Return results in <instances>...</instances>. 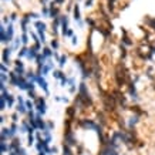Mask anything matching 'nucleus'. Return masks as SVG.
Returning a JSON list of instances; mask_svg holds the SVG:
<instances>
[{
	"label": "nucleus",
	"mask_w": 155,
	"mask_h": 155,
	"mask_svg": "<svg viewBox=\"0 0 155 155\" xmlns=\"http://www.w3.org/2000/svg\"><path fill=\"white\" fill-rule=\"evenodd\" d=\"M36 121H37V130H41V131L47 130V124L43 121V118H41L40 114L36 115Z\"/></svg>",
	"instance_id": "1a4fd4ad"
},
{
	"label": "nucleus",
	"mask_w": 155,
	"mask_h": 155,
	"mask_svg": "<svg viewBox=\"0 0 155 155\" xmlns=\"http://www.w3.org/2000/svg\"><path fill=\"white\" fill-rule=\"evenodd\" d=\"M100 155H108V154H107V149H105V147H104L103 149H101V152H100Z\"/></svg>",
	"instance_id": "a19ab883"
},
{
	"label": "nucleus",
	"mask_w": 155,
	"mask_h": 155,
	"mask_svg": "<svg viewBox=\"0 0 155 155\" xmlns=\"http://www.w3.org/2000/svg\"><path fill=\"white\" fill-rule=\"evenodd\" d=\"M34 27H37V33H39V37H40V41L41 43H44L46 41V24L43 23V22H36L34 23Z\"/></svg>",
	"instance_id": "7ed1b4c3"
},
{
	"label": "nucleus",
	"mask_w": 155,
	"mask_h": 155,
	"mask_svg": "<svg viewBox=\"0 0 155 155\" xmlns=\"http://www.w3.org/2000/svg\"><path fill=\"white\" fill-rule=\"evenodd\" d=\"M47 128H49V130L51 131V130H53V128H54V124H53V123H51V121H50V123L47 124Z\"/></svg>",
	"instance_id": "58836bf2"
},
{
	"label": "nucleus",
	"mask_w": 155,
	"mask_h": 155,
	"mask_svg": "<svg viewBox=\"0 0 155 155\" xmlns=\"http://www.w3.org/2000/svg\"><path fill=\"white\" fill-rule=\"evenodd\" d=\"M39 56V50L36 49V47H30L29 51H27V58L29 60H36Z\"/></svg>",
	"instance_id": "9d476101"
},
{
	"label": "nucleus",
	"mask_w": 155,
	"mask_h": 155,
	"mask_svg": "<svg viewBox=\"0 0 155 155\" xmlns=\"http://www.w3.org/2000/svg\"><path fill=\"white\" fill-rule=\"evenodd\" d=\"M22 43H23V46H27V43H29V36H27V33H23L22 34Z\"/></svg>",
	"instance_id": "5701e85b"
},
{
	"label": "nucleus",
	"mask_w": 155,
	"mask_h": 155,
	"mask_svg": "<svg viewBox=\"0 0 155 155\" xmlns=\"http://www.w3.org/2000/svg\"><path fill=\"white\" fill-rule=\"evenodd\" d=\"M36 83L39 84V87H40L41 90L44 91L46 94H49V83L46 81V78L40 75V74H37V78H36Z\"/></svg>",
	"instance_id": "20e7f679"
},
{
	"label": "nucleus",
	"mask_w": 155,
	"mask_h": 155,
	"mask_svg": "<svg viewBox=\"0 0 155 155\" xmlns=\"http://www.w3.org/2000/svg\"><path fill=\"white\" fill-rule=\"evenodd\" d=\"M9 155H17V152H16V151H10V152H9Z\"/></svg>",
	"instance_id": "37998d69"
},
{
	"label": "nucleus",
	"mask_w": 155,
	"mask_h": 155,
	"mask_svg": "<svg viewBox=\"0 0 155 155\" xmlns=\"http://www.w3.org/2000/svg\"><path fill=\"white\" fill-rule=\"evenodd\" d=\"M39 155H47L46 152H39Z\"/></svg>",
	"instance_id": "c03bdc74"
},
{
	"label": "nucleus",
	"mask_w": 155,
	"mask_h": 155,
	"mask_svg": "<svg viewBox=\"0 0 155 155\" xmlns=\"http://www.w3.org/2000/svg\"><path fill=\"white\" fill-rule=\"evenodd\" d=\"M34 105H36V110L40 115H44L46 111H47V104H46V100L43 97H37V100H34Z\"/></svg>",
	"instance_id": "f257e3e1"
},
{
	"label": "nucleus",
	"mask_w": 155,
	"mask_h": 155,
	"mask_svg": "<svg viewBox=\"0 0 155 155\" xmlns=\"http://www.w3.org/2000/svg\"><path fill=\"white\" fill-rule=\"evenodd\" d=\"M43 14H44V16H49V10H47V7H43Z\"/></svg>",
	"instance_id": "ea45409f"
},
{
	"label": "nucleus",
	"mask_w": 155,
	"mask_h": 155,
	"mask_svg": "<svg viewBox=\"0 0 155 155\" xmlns=\"http://www.w3.org/2000/svg\"><path fill=\"white\" fill-rule=\"evenodd\" d=\"M0 151L4 155L6 152H10V145H7V141H1L0 142Z\"/></svg>",
	"instance_id": "f8f14e48"
},
{
	"label": "nucleus",
	"mask_w": 155,
	"mask_h": 155,
	"mask_svg": "<svg viewBox=\"0 0 155 155\" xmlns=\"http://www.w3.org/2000/svg\"><path fill=\"white\" fill-rule=\"evenodd\" d=\"M67 84H68V78H67V77H63V78H61V87H65Z\"/></svg>",
	"instance_id": "473e14b6"
},
{
	"label": "nucleus",
	"mask_w": 155,
	"mask_h": 155,
	"mask_svg": "<svg viewBox=\"0 0 155 155\" xmlns=\"http://www.w3.org/2000/svg\"><path fill=\"white\" fill-rule=\"evenodd\" d=\"M131 121H130V127L131 128H132V127H134V125H135V124L138 123V115H135V117H132V118H130Z\"/></svg>",
	"instance_id": "bb28decb"
},
{
	"label": "nucleus",
	"mask_w": 155,
	"mask_h": 155,
	"mask_svg": "<svg viewBox=\"0 0 155 155\" xmlns=\"http://www.w3.org/2000/svg\"><path fill=\"white\" fill-rule=\"evenodd\" d=\"M27 51H29V49L27 47H23V49H20V51H19V58H22V57H27Z\"/></svg>",
	"instance_id": "aec40b11"
},
{
	"label": "nucleus",
	"mask_w": 155,
	"mask_h": 155,
	"mask_svg": "<svg viewBox=\"0 0 155 155\" xmlns=\"http://www.w3.org/2000/svg\"><path fill=\"white\" fill-rule=\"evenodd\" d=\"M43 1H44V0H43Z\"/></svg>",
	"instance_id": "a18cd8bd"
},
{
	"label": "nucleus",
	"mask_w": 155,
	"mask_h": 155,
	"mask_svg": "<svg viewBox=\"0 0 155 155\" xmlns=\"http://www.w3.org/2000/svg\"><path fill=\"white\" fill-rule=\"evenodd\" d=\"M19 78H20V75H19V74H16V71L9 73V84H10V85H14V87H17V84H19Z\"/></svg>",
	"instance_id": "0eeeda50"
},
{
	"label": "nucleus",
	"mask_w": 155,
	"mask_h": 155,
	"mask_svg": "<svg viewBox=\"0 0 155 155\" xmlns=\"http://www.w3.org/2000/svg\"><path fill=\"white\" fill-rule=\"evenodd\" d=\"M56 154H58V149L56 147H51L49 149V152H47V155H56Z\"/></svg>",
	"instance_id": "cd10ccee"
},
{
	"label": "nucleus",
	"mask_w": 155,
	"mask_h": 155,
	"mask_svg": "<svg viewBox=\"0 0 155 155\" xmlns=\"http://www.w3.org/2000/svg\"><path fill=\"white\" fill-rule=\"evenodd\" d=\"M105 149H107V154H108V155H118L117 149H114V148H110L108 145L105 147Z\"/></svg>",
	"instance_id": "b1692460"
},
{
	"label": "nucleus",
	"mask_w": 155,
	"mask_h": 155,
	"mask_svg": "<svg viewBox=\"0 0 155 155\" xmlns=\"http://www.w3.org/2000/svg\"><path fill=\"white\" fill-rule=\"evenodd\" d=\"M14 71H16V74H19L20 77L24 75V64H23V61H22L20 58H17L16 61H14Z\"/></svg>",
	"instance_id": "39448f33"
},
{
	"label": "nucleus",
	"mask_w": 155,
	"mask_h": 155,
	"mask_svg": "<svg viewBox=\"0 0 155 155\" xmlns=\"http://www.w3.org/2000/svg\"><path fill=\"white\" fill-rule=\"evenodd\" d=\"M29 17H32V19H39V14H36V13H30V14H29Z\"/></svg>",
	"instance_id": "4c0bfd02"
},
{
	"label": "nucleus",
	"mask_w": 155,
	"mask_h": 155,
	"mask_svg": "<svg viewBox=\"0 0 155 155\" xmlns=\"http://www.w3.org/2000/svg\"><path fill=\"white\" fill-rule=\"evenodd\" d=\"M51 49L54 50V51L58 49V41L57 40H51Z\"/></svg>",
	"instance_id": "c85d7f7f"
},
{
	"label": "nucleus",
	"mask_w": 155,
	"mask_h": 155,
	"mask_svg": "<svg viewBox=\"0 0 155 155\" xmlns=\"http://www.w3.org/2000/svg\"><path fill=\"white\" fill-rule=\"evenodd\" d=\"M34 142H36V138H34V135H33V134H29V137H27V145H29V147H32Z\"/></svg>",
	"instance_id": "412c9836"
},
{
	"label": "nucleus",
	"mask_w": 155,
	"mask_h": 155,
	"mask_svg": "<svg viewBox=\"0 0 155 155\" xmlns=\"http://www.w3.org/2000/svg\"><path fill=\"white\" fill-rule=\"evenodd\" d=\"M17 118H19V113H16V114H13V117H11V120H13V121H14V124H16L17 121H19V120H17Z\"/></svg>",
	"instance_id": "e433bc0d"
},
{
	"label": "nucleus",
	"mask_w": 155,
	"mask_h": 155,
	"mask_svg": "<svg viewBox=\"0 0 155 155\" xmlns=\"http://www.w3.org/2000/svg\"><path fill=\"white\" fill-rule=\"evenodd\" d=\"M123 41H124V44H127V46H131V44H132V43L130 41V39H128L127 36H125V37L123 39Z\"/></svg>",
	"instance_id": "f704fd0d"
},
{
	"label": "nucleus",
	"mask_w": 155,
	"mask_h": 155,
	"mask_svg": "<svg viewBox=\"0 0 155 155\" xmlns=\"http://www.w3.org/2000/svg\"><path fill=\"white\" fill-rule=\"evenodd\" d=\"M0 108H1V111H4L6 108H7V103H6V98L3 97H0Z\"/></svg>",
	"instance_id": "6ab92c4d"
},
{
	"label": "nucleus",
	"mask_w": 155,
	"mask_h": 155,
	"mask_svg": "<svg viewBox=\"0 0 155 155\" xmlns=\"http://www.w3.org/2000/svg\"><path fill=\"white\" fill-rule=\"evenodd\" d=\"M74 20L75 22H78L80 24L81 23V14H80V9H78V4H75V7H74Z\"/></svg>",
	"instance_id": "ddd939ff"
},
{
	"label": "nucleus",
	"mask_w": 155,
	"mask_h": 155,
	"mask_svg": "<svg viewBox=\"0 0 155 155\" xmlns=\"http://www.w3.org/2000/svg\"><path fill=\"white\" fill-rule=\"evenodd\" d=\"M53 77L57 78V80H61L63 77H65V74L63 73L61 70H54V71H53Z\"/></svg>",
	"instance_id": "dca6fc26"
},
{
	"label": "nucleus",
	"mask_w": 155,
	"mask_h": 155,
	"mask_svg": "<svg viewBox=\"0 0 155 155\" xmlns=\"http://www.w3.org/2000/svg\"><path fill=\"white\" fill-rule=\"evenodd\" d=\"M65 63H67V56L63 54V56L60 57V60H58V65H60V67H64Z\"/></svg>",
	"instance_id": "4be33fe9"
},
{
	"label": "nucleus",
	"mask_w": 155,
	"mask_h": 155,
	"mask_svg": "<svg viewBox=\"0 0 155 155\" xmlns=\"http://www.w3.org/2000/svg\"><path fill=\"white\" fill-rule=\"evenodd\" d=\"M16 110H17V113H19V114H29V110H27V107H26V101L23 100L22 95H19V97H17Z\"/></svg>",
	"instance_id": "f03ea898"
},
{
	"label": "nucleus",
	"mask_w": 155,
	"mask_h": 155,
	"mask_svg": "<svg viewBox=\"0 0 155 155\" xmlns=\"http://www.w3.org/2000/svg\"><path fill=\"white\" fill-rule=\"evenodd\" d=\"M16 152H17V155H27V152H26V149L24 148H19V149H16Z\"/></svg>",
	"instance_id": "c756f323"
},
{
	"label": "nucleus",
	"mask_w": 155,
	"mask_h": 155,
	"mask_svg": "<svg viewBox=\"0 0 155 155\" xmlns=\"http://www.w3.org/2000/svg\"><path fill=\"white\" fill-rule=\"evenodd\" d=\"M1 73H6V74H9L7 64H4V63H1Z\"/></svg>",
	"instance_id": "2f4dec72"
},
{
	"label": "nucleus",
	"mask_w": 155,
	"mask_h": 155,
	"mask_svg": "<svg viewBox=\"0 0 155 155\" xmlns=\"http://www.w3.org/2000/svg\"><path fill=\"white\" fill-rule=\"evenodd\" d=\"M7 80H9V75L6 73H1V81L0 83H4V84H6V83H7Z\"/></svg>",
	"instance_id": "7c9ffc66"
},
{
	"label": "nucleus",
	"mask_w": 155,
	"mask_h": 155,
	"mask_svg": "<svg viewBox=\"0 0 155 155\" xmlns=\"http://www.w3.org/2000/svg\"><path fill=\"white\" fill-rule=\"evenodd\" d=\"M11 47H7V49H4L1 51V61L4 63V64H10L11 61H10V56H11Z\"/></svg>",
	"instance_id": "423d86ee"
},
{
	"label": "nucleus",
	"mask_w": 155,
	"mask_h": 155,
	"mask_svg": "<svg viewBox=\"0 0 155 155\" xmlns=\"http://www.w3.org/2000/svg\"><path fill=\"white\" fill-rule=\"evenodd\" d=\"M20 44H23V43H22V37H16V39L13 40V46H11V49L19 50V47H20Z\"/></svg>",
	"instance_id": "f3484780"
},
{
	"label": "nucleus",
	"mask_w": 155,
	"mask_h": 155,
	"mask_svg": "<svg viewBox=\"0 0 155 155\" xmlns=\"http://www.w3.org/2000/svg\"><path fill=\"white\" fill-rule=\"evenodd\" d=\"M41 54H43L44 57H46L47 60H49L50 57H53V56H54V51H53V50L50 49V47H44V49H43V53H41Z\"/></svg>",
	"instance_id": "4468645a"
},
{
	"label": "nucleus",
	"mask_w": 155,
	"mask_h": 155,
	"mask_svg": "<svg viewBox=\"0 0 155 155\" xmlns=\"http://www.w3.org/2000/svg\"><path fill=\"white\" fill-rule=\"evenodd\" d=\"M0 41H1L3 44H7V43H9L7 27H4V26H1V27H0Z\"/></svg>",
	"instance_id": "6e6552de"
},
{
	"label": "nucleus",
	"mask_w": 155,
	"mask_h": 155,
	"mask_svg": "<svg viewBox=\"0 0 155 155\" xmlns=\"http://www.w3.org/2000/svg\"><path fill=\"white\" fill-rule=\"evenodd\" d=\"M26 107H27V110H29V111H33V108H34L36 105L32 103V100H27V101H26Z\"/></svg>",
	"instance_id": "a878e982"
},
{
	"label": "nucleus",
	"mask_w": 155,
	"mask_h": 155,
	"mask_svg": "<svg viewBox=\"0 0 155 155\" xmlns=\"http://www.w3.org/2000/svg\"><path fill=\"white\" fill-rule=\"evenodd\" d=\"M130 94H131V97L134 98V100H138V94H137L135 84H134V83H131V84H130Z\"/></svg>",
	"instance_id": "2eb2a0df"
},
{
	"label": "nucleus",
	"mask_w": 155,
	"mask_h": 155,
	"mask_svg": "<svg viewBox=\"0 0 155 155\" xmlns=\"http://www.w3.org/2000/svg\"><path fill=\"white\" fill-rule=\"evenodd\" d=\"M74 111H75V110H74V107H70V108H68V111H67V114L71 117V115L74 114Z\"/></svg>",
	"instance_id": "c9c22d12"
},
{
	"label": "nucleus",
	"mask_w": 155,
	"mask_h": 155,
	"mask_svg": "<svg viewBox=\"0 0 155 155\" xmlns=\"http://www.w3.org/2000/svg\"><path fill=\"white\" fill-rule=\"evenodd\" d=\"M7 39H9V43H11L14 40V27H13L11 23L7 26Z\"/></svg>",
	"instance_id": "9b49d317"
},
{
	"label": "nucleus",
	"mask_w": 155,
	"mask_h": 155,
	"mask_svg": "<svg viewBox=\"0 0 155 155\" xmlns=\"http://www.w3.org/2000/svg\"><path fill=\"white\" fill-rule=\"evenodd\" d=\"M73 34H74V32L71 30V29H68V30H67V33H65V37H74Z\"/></svg>",
	"instance_id": "72a5a7b5"
},
{
	"label": "nucleus",
	"mask_w": 155,
	"mask_h": 155,
	"mask_svg": "<svg viewBox=\"0 0 155 155\" xmlns=\"http://www.w3.org/2000/svg\"><path fill=\"white\" fill-rule=\"evenodd\" d=\"M71 43H73V44H77V37H75V36L73 37V41H71Z\"/></svg>",
	"instance_id": "79ce46f5"
},
{
	"label": "nucleus",
	"mask_w": 155,
	"mask_h": 155,
	"mask_svg": "<svg viewBox=\"0 0 155 155\" xmlns=\"http://www.w3.org/2000/svg\"><path fill=\"white\" fill-rule=\"evenodd\" d=\"M68 85H70V93H75V80L73 77L68 78Z\"/></svg>",
	"instance_id": "a211bd4d"
},
{
	"label": "nucleus",
	"mask_w": 155,
	"mask_h": 155,
	"mask_svg": "<svg viewBox=\"0 0 155 155\" xmlns=\"http://www.w3.org/2000/svg\"><path fill=\"white\" fill-rule=\"evenodd\" d=\"M63 155H73L71 149H70V145H64V148H63Z\"/></svg>",
	"instance_id": "393cba45"
}]
</instances>
